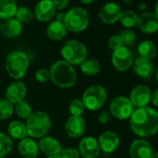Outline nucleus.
Here are the masks:
<instances>
[{"mask_svg": "<svg viewBox=\"0 0 158 158\" xmlns=\"http://www.w3.org/2000/svg\"><path fill=\"white\" fill-rule=\"evenodd\" d=\"M14 104L5 99H0V120L10 118L14 113Z\"/></svg>", "mask_w": 158, "mask_h": 158, "instance_id": "obj_30", "label": "nucleus"}, {"mask_svg": "<svg viewBox=\"0 0 158 158\" xmlns=\"http://www.w3.org/2000/svg\"><path fill=\"white\" fill-rule=\"evenodd\" d=\"M155 78H156V81L158 83V69L156 70V73H155Z\"/></svg>", "mask_w": 158, "mask_h": 158, "instance_id": "obj_47", "label": "nucleus"}, {"mask_svg": "<svg viewBox=\"0 0 158 158\" xmlns=\"http://www.w3.org/2000/svg\"><path fill=\"white\" fill-rule=\"evenodd\" d=\"M14 109L16 111V114L17 115L22 118V119H25L27 120L32 114H33V108L32 106L29 104L28 102H26L25 100L24 101H22L20 102H18L17 104H15L14 106Z\"/></svg>", "mask_w": 158, "mask_h": 158, "instance_id": "obj_29", "label": "nucleus"}, {"mask_svg": "<svg viewBox=\"0 0 158 158\" xmlns=\"http://www.w3.org/2000/svg\"><path fill=\"white\" fill-rule=\"evenodd\" d=\"M66 29L72 33H81L89 24V12L80 7H74L65 13L64 22Z\"/></svg>", "mask_w": 158, "mask_h": 158, "instance_id": "obj_4", "label": "nucleus"}, {"mask_svg": "<svg viewBox=\"0 0 158 158\" xmlns=\"http://www.w3.org/2000/svg\"><path fill=\"white\" fill-rule=\"evenodd\" d=\"M18 151L23 158H36L39 152L38 144L32 138H24L18 144Z\"/></svg>", "mask_w": 158, "mask_h": 158, "instance_id": "obj_22", "label": "nucleus"}, {"mask_svg": "<svg viewBox=\"0 0 158 158\" xmlns=\"http://www.w3.org/2000/svg\"><path fill=\"white\" fill-rule=\"evenodd\" d=\"M134 106L129 98L126 96H118L114 98L110 104V113L119 120L130 118L134 112Z\"/></svg>", "mask_w": 158, "mask_h": 158, "instance_id": "obj_8", "label": "nucleus"}, {"mask_svg": "<svg viewBox=\"0 0 158 158\" xmlns=\"http://www.w3.org/2000/svg\"><path fill=\"white\" fill-rule=\"evenodd\" d=\"M107 93L103 87L93 85L89 87L82 95V102L86 109L89 111H98L105 103Z\"/></svg>", "mask_w": 158, "mask_h": 158, "instance_id": "obj_7", "label": "nucleus"}, {"mask_svg": "<svg viewBox=\"0 0 158 158\" xmlns=\"http://www.w3.org/2000/svg\"><path fill=\"white\" fill-rule=\"evenodd\" d=\"M60 156L61 158H79L80 153L78 150L73 147H68L65 149H62L60 152Z\"/></svg>", "mask_w": 158, "mask_h": 158, "instance_id": "obj_35", "label": "nucleus"}, {"mask_svg": "<svg viewBox=\"0 0 158 158\" xmlns=\"http://www.w3.org/2000/svg\"><path fill=\"white\" fill-rule=\"evenodd\" d=\"M119 22L127 29H131L137 26L138 15L132 10H125L121 12Z\"/></svg>", "mask_w": 158, "mask_h": 158, "instance_id": "obj_28", "label": "nucleus"}, {"mask_svg": "<svg viewBox=\"0 0 158 158\" xmlns=\"http://www.w3.org/2000/svg\"><path fill=\"white\" fill-rule=\"evenodd\" d=\"M56 8L52 0H40L35 8V16L41 23L50 22L56 15Z\"/></svg>", "mask_w": 158, "mask_h": 158, "instance_id": "obj_14", "label": "nucleus"}, {"mask_svg": "<svg viewBox=\"0 0 158 158\" xmlns=\"http://www.w3.org/2000/svg\"><path fill=\"white\" fill-rule=\"evenodd\" d=\"M78 152L83 158H97L101 149L98 140L93 137H85L78 146Z\"/></svg>", "mask_w": 158, "mask_h": 158, "instance_id": "obj_15", "label": "nucleus"}, {"mask_svg": "<svg viewBox=\"0 0 158 158\" xmlns=\"http://www.w3.org/2000/svg\"><path fill=\"white\" fill-rule=\"evenodd\" d=\"M18 10L16 0H0V20L14 18Z\"/></svg>", "mask_w": 158, "mask_h": 158, "instance_id": "obj_25", "label": "nucleus"}, {"mask_svg": "<svg viewBox=\"0 0 158 158\" xmlns=\"http://www.w3.org/2000/svg\"><path fill=\"white\" fill-rule=\"evenodd\" d=\"M82 4H85V5H89V4H91L93 3L95 0H79Z\"/></svg>", "mask_w": 158, "mask_h": 158, "instance_id": "obj_43", "label": "nucleus"}, {"mask_svg": "<svg viewBox=\"0 0 158 158\" xmlns=\"http://www.w3.org/2000/svg\"><path fill=\"white\" fill-rule=\"evenodd\" d=\"M37 144H38L39 151H41L43 153L47 154L48 156L60 154V151L62 150L58 139L47 135L42 137Z\"/></svg>", "mask_w": 158, "mask_h": 158, "instance_id": "obj_21", "label": "nucleus"}, {"mask_svg": "<svg viewBox=\"0 0 158 158\" xmlns=\"http://www.w3.org/2000/svg\"><path fill=\"white\" fill-rule=\"evenodd\" d=\"M122 12L121 7L114 2H108L104 4L100 11L99 18L105 24H114L119 21Z\"/></svg>", "mask_w": 158, "mask_h": 158, "instance_id": "obj_11", "label": "nucleus"}, {"mask_svg": "<svg viewBox=\"0 0 158 158\" xmlns=\"http://www.w3.org/2000/svg\"><path fill=\"white\" fill-rule=\"evenodd\" d=\"M15 17L23 24V23H27L32 22L35 17V14L30 9L26 7H21V8H18Z\"/></svg>", "mask_w": 158, "mask_h": 158, "instance_id": "obj_32", "label": "nucleus"}, {"mask_svg": "<svg viewBox=\"0 0 158 158\" xmlns=\"http://www.w3.org/2000/svg\"><path fill=\"white\" fill-rule=\"evenodd\" d=\"M63 60L71 65H80L88 59L87 47L78 40H68L60 49Z\"/></svg>", "mask_w": 158, "mask_h": 158, "instance_id": "obj_6", "label": "nucleus"}, {"mask_svg": "<svg viewBox=\"0 0 158 158\" xmlns=\"http://www.w3.org/2000/svg\"><path fill=\"white\" fill-rule=\"evenodd\" d=\"M47 158H61L60 156V154H57V155H50V156H48Z\"/></svg>", "mask_w": 158, "mask_h": 158, "instance_id": "obj_46", "label": "nucleus"}, {"mask_svg": "<svg viewBox=\"0 0 158 158\" xmlns=\"http://www.w3.org/2000/svg\"><path fill=\"white\" fill-rule=\"evenodd\" d=\"M64 129L66 134L73 139L81 137L86 130V122L82 116L71 115L66 119Z\"/></svg>", "mask_w": 158, "mask_h": 158, "instance_id": "obj_13", "label": "nucleus"}, {"mask_svg": "<svg viewBox=\"0 0 158 158\" xmlns=\"http://www.w3.org/2000/svg\"><path fill=\"white\" fill-rule=\"evenodd\" d=\"M53 4L58 10H64L70 3V0H52Z\"/></svg>", "mask_w": 158, "mask_h": 158, "instance_id": "obj_38", "label": "nucleus"}, {"mask_svg": "<svg viewBox=\"0 0 158 158\" xmlns=\"http://www.w3.org/2000/svg\"><path fill=\"white\" fill-rule=\"evenodd\" d=\"M133 61V55L128 48L122 46L119 48L113 51L112 63L117 71H127L132 66Z\"/></svg>", "mask_w": 158, "mask_h": 158, "instance_id": "obj_9", "label": "nucleus"}, {"mask_svg": "<svg viewBox=\"0 0 158 158\" xmlns=\"http://www.w3.org/2000/svg\"><path fill=\"white\" fill-rule=\"evenodd\" d=\"M151 89L144 85H138L134 87L130 92L129 100L135 108L146 107L151 102Z\"/></svg>", "mask_w": 158, "mask_h": 158, "instance_id": "obj_10", "label": "nucleus"}, {"mask_svg": "<svg viewBox=\"0 0 158 158\" xmlns=\"http://www.w3.org/2000/svg\"><path fill=\"white\" fill-rule=\"evenodd\" d=\"M26 95L27 88L23 82L19 80L12 82L6 90V99L12 104H17L18 102L24 101Z\"/></svg>", "mask_w": 158, "mask_h": 158, "instance_id": "obj_17", "label": "nucleus"}, {"mask_svg": "<svg viewBox=\"0 0 158 158\" xmlns=\"http://www.w3.org/2000/svg\"><path fill=\"white\" fill-rule=\"evenodd\" d=\"M152 152L151 144L144 139H137L129 146V155L131 158H151Z\"/></svg>", "mask_w": 158, "mask_h": 158, "instance_id": "obj_16", "label": "nucleus"}, {"mask_svg": "<svg viewBox=\"0 0 158 158\" xmlns=\"http://www.w3.org/2000/svg\"><path fill=\"white\" fill-rule=\"evenodd\" d=\"M12 146L13 142L11 138L6 133L0 132V156L4 157L9 154L12 149Z\"/></svg>", "mask_w": 158, "mask_h": 158, "instance_id": "obj_31", "label": "nucleus"}, {"mask_svg": "<svg viewBox=\"0 0 158 158\" xmlns=\"http://www.w3.org/2000/svg\"><path fill=\"white\" fill-rule=\"evenodd\" d=\"M155 15H157L158 16V1L155 3V5H154V12H153Z\"/></svg>", "mask_w": 158, "mask_h": 158, "instance_id": "obj_44", "label": "nucleus"}, {"mask_svg": "<svg viewBox=\"0 0 158 158\" xmlns=\"http://www.w3.org/2000/svg\"><path fill=\"white\" fill-rule=\"evenodd\" d=\"M99 145L100 149L106 152L111 153L116 151L120 144V139L118 135L114 131H104L99 138Z\"/></svg>", "mask_w": 158, "mask_h": 158, "instance_id": "obj_18", "label": "nucleus"}, {"mask_svg": "<svg viewBox=\"0 0 158 158\" xmlns=\"http://www.w3.org/2000/svg\"><path fill=\"white\" fill-rule=\"evenodd\" d=\"M136 7H137V9H138L139 10H141V11H144V10H146V8H147V5H146V3H144V2H142V1H140V2H139V3H137V5H136Z\"/></svg>", "mask_w": 158, "mask_h": 158, "instance_id": "obj_41", "label": "nucleus"}, {"mask_svg": "<svg viewBox=\"0 0 158 158\" xmlns=\"http://www.w3.org/2000/svg\"><path fill=\"white\" fill-rule=\"evenodd\" d=\"M98 120L102 124L108 123L109 120H110V114L108 112H102V113H101L100 115H99V117H98Z\"/></svg>", "mask_w": 158, "mask_h": 158, "instance_id": "obj_39", "label": "nucleus"}, {"mask_svg": "<svg viewBox=\"0 0 158 158\" xmlns=\"http://www.w3.org/2000/svg\"><path fill=\"white\" fill-rule=\"evenodd\" d=\"M22 32L23 24L16 18L6 20L0 24V35L5 38H16L22 34Z\"/></svg>", "mask_w": 158, "mask_h": 158, "instance_id": "obj_19", "label": "nucleus"}, {"mask_svg": "<svg viewBox=\"0 0 158 158\" xmlns=\"http://www.w3.org/2000/svg\"><path fill=\"white\" fill-rule=\"evenodd\" d=\"M0 158H4V157H2V156H0Z\"/></svg>", "mask_w": 158, "mask_h": 158, "instance_id": "obj_48", "label": "nucleus"}, {"mask_svg": "<svg viewBox=\"0 0 158 158\" xmlns=\"http://www.w3.org/2000/svg\"><path fill=\"white\" fill-rule=\"evenodd\" d=\"M64 17H65V13L59 12V13L57 14L56 21H58V22H60V23H63V22H64Z\"/></svg>", "mask_w": 158, "mask_h": 158, "instance_id": "obj_42", "label": "nucleus"}, {"mask_svg": "<svg viewBox=\"0 0 158 158\" xmlns=\"http://www.w3.org/2000/svg\"><path fill=\"white\" fill-rule=\"evenodd\" d=\"M35 80L40 82V83H46L50 79V75H49V70L46 69V68H42L39 69L35 72Z\"/></svg>", "mask_w": 158, "mask_h": 158, "instance_id": "obj_36", "label": "nucleus"}, {"mask_svg": "<svg viewBox=\"0 0 158 158\" xmlns=\"http://www.w3.org/2000/svg\"><path fill=\"white\" fill-rule=\"evenodd\" d=\"M46 32L49 39L53 41H60L66 36L67 29L63 23L55 20L49 23Z\"/></svg>", "mask_w": 158, "mask_h": 158, "instance_id": "obj_23", "label": "nucleus"}, {"mask_svg": "<svg viewBox=\"0 0 158 158\" xmlns=\"http://www.w3.org/2000/svg\"><path fill=\"white\" fill-rule=\"evenodd\" d=\"M132 66L135 73L142 79H150L154 73V66L150 60L139 57L133 61Z\"/></svg>", "mask_w": 158, "mask_h": 158, "instance_id": "obj_20", "label": "nucleus"}, {"mask_svg": "<svg viewBox=\"0 0 158 158\" xmlns=\"http://www.w3.org/2000/svg\"><path fill=\"white\" fill-rule=\"evenodd\" d=\"M122 46H123V45H122V42H121L120 38H119L118 35H112V36L108 39V47H109V48H111L113 51L115 50V49H117V48H119L122 47Z\"/></svg>", "mask_w": 158, "mask_h": 158, "instance_id": "obj_37", "label": "nucleus"}, {"mask_svg": "<svg viewBox=\"0 0 158 158\" xmlns=\"http://www.w3.org/2000/svg\"><path fill=\"white\" fill-rule=\"evenodd\" d=\"M131 130L140 138H149L158 132V112L152 107L134 110L129 118Z\"/></svg>", "mask_w": 158, "mask_h": 158, "instance_id": "obj_1", "label": "nucleus"}, {"mask_svg": "<svg viewBox=\"0 0 158 158\" xmlns=\"http://www.w3.org/2000/svg\"><path fill=\"white\" fill-rule=\"evenodd\" d=\"M138 52L141 58L152 60L157 55V48L151 40H143L138 46Z\"/></svg>", "mask_w": 158, "mask_h": 158, "instance_id": "obj_26", "label": "nucleus"}, {"mask_svg": "<svg viewBox=\"0 0 158 158\" xmlns=\"http://www.w3.org/2000/svg\"><path fill=\"white\" fill-rule=\"evenodd\" d=\"M25 125L28 136L31 138L41 139L48 133L51 127V120L48 114L42 111H37L33 113V114L27 119Z\"/></svg>", "mask_w": 158, "mask_h": 158, "instance_id": "obj_5", "label": "nucleus"}, {"mask_svg": "<svg viewBox=\"0 0 158 158\" xmlns=\"http://www.w3.org/2000/svg\"><path fill=\"white\" fill-rule=\"evenodd\" d=\"M80 70L84 74L88 76H94L100 73L101 64L96 59L89 58V59H86L80 64Z\"/></svg>", "mask_w": 158, "mask_h": 158, "instance_id": "obj_27", "label": "nucleus"}, {"mask_svg": "<svg viewBox=\"0 0 158 158\" xmlns=\"http://www.w3.org/2000/svg\"><path fill=\"white\" fill-rule=\"evenodd\" d=\"M85 110H86V108H85L82 101L79 99L73 100L69 104V112H70L71 115L81 116L85 113Z\"/></svg>", "mask_w": 158, "mask_h": 158, "instance_id": "obj_33", "label": "nucleus"}, {"mask_svg": "<svg viewBox=\"0 0 158 158\" xmlns=\"http://www.w3.org/2000/svg\"><path fill=\"white\" fill-rule=\"evenodd\" d=\"M29 63V57L26 53L21 50H14L7 55L5 68L11 78L20 80L27 73Z\"/></svg>", "mask_w": 158, "mask_h": 158, "instance_id": "obj_3", "label": "nucleus"}, {"mask_svg": "<svg viewBox=\"0 0 158 158\" xmlns=\"http://www.w3.org/2000/svg\"><path fill=\"white\" fill-rule=\"evenodd\" d=\"M151 102H152V103L154 106L158 107V89H155V90L153 91V93H152Z\"/></svg>", "mask_w": 158, "mask_h": 158, "instance_id": "obj_40", "label": "nucleus"}, {"mask_svg": "<svg viewBox=\"0 0 158 158\" xmlns=\"http://www.w3.org/2000/svg\"><path fill=\"white\" fill-rule=\"evenodd\" d=\"M118 36L122 42V45L127 48L131 46L136 40V34L131 29H126L121 31L118 34Z\"/></svg>", "mask_w": 158, "mask_h": 158, "instance_id": "obj_34", "label": "nucleus"}, {"mask_svg": "<svg viewBox=\"0 0 158 158\" xmlns=\"http://www.w3.org/2000/svg\"><path fill=\"white\" fill-rule=\"evenodd\" d=\"M151 158H158V152H152V154Z\"/></svg>", "mask_w": 158, "mask_h": 158, "instance_id": "obj_45", "label": "nucleus"}, {"mask_svg": "<svg viewBox=\"0 0 158 158\" xmlns=\"http://www.w3.org/2000/svg\"><path fill=\"white\" fill-rule=\"evenodd\" d=\"M49 75L52 83L61 89L73 87L77 79L74 68L65 60H58L53 63L49 69Z\"/></svg>", "mask_w": 158, "mask_h": 158, "instance_id": "obj_2", "label": "nucleus"}, {"mask_svg": "<svg viewBox=\"0 0 158 158\" xmlns=\"http://www.w3.org/2000/svg\"><path fill=\"white\" fill-rule=\"evenodd\" d=\"M8 132L10 138L20 140L24 138H27L28 136L26 125L21 120H14L10 122L8 127Z\"/></svg>", "mask_w": 158, "mask_h": 158, "instance_id": "obj_24", "label": "nucleus"}, {"mask_svg": "<svg viewBox=\"0 0 158 158\" xmlns=\"http://www.w3.org/2000/svg\"><path fill=\"white\" fill-rule=\"evenodd\" d=\"M137 27L144 34H153L158 31V16L153 12H142L138 16Z\"/></svg>", "mask_w": 158, "mask_h": 158, "instance_id": "obj_12", "label": "nucleus"}]
</instances>
